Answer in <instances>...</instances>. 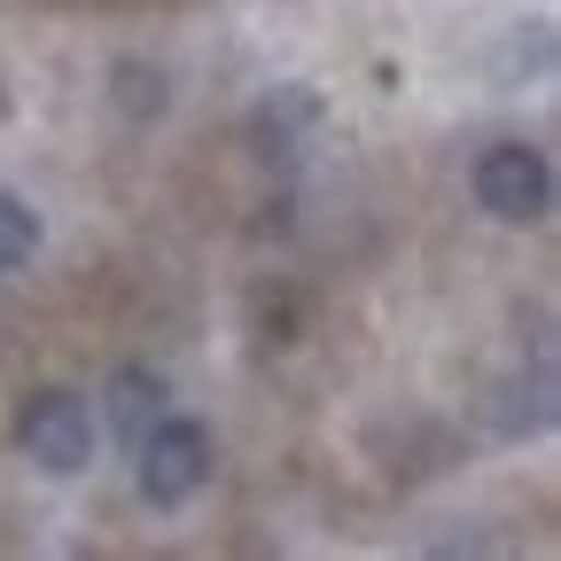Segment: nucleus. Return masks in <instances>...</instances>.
I'll list each match as a JSON object with an SVG mask.
<instances>
[{
    "instance_id": "obj_5",
    "label": "nucleus",
    "mask_w": 561,
    "mask_h": 561,
    "mask_svg": "<svg viewBox=\"0 0 561 561\" xmlns=\"http://www.w3.org/2000/svg\"><path fill=\"white\" fill-rule=\"evenodd\" d=\"M32 250H39V210H32L24 195L0 187V273H16Z\"/></svg>"
},
{
    "instance_id": "obj_4",
    "label": "nucleus",
    "mask_w": 561,
    "mask_h": 561,
    "mask_svg": "<svg viewBox=\"0 0 561 561\" xmlns=\"http://www.w3.org/2000/svg\"><path fill=\"white\" fill-rule=\"evenodd\" d=\"M157 413H164V375H149V367H117L110 375V421H117V437H140Z\"/></svg>"
},
{
    "instance_id": "obj_1",
    "label": "nucleus",
    "mask_w": 561,
    "mask_h": 561,
    "mask_svg": "<svg viewBox=\"0 0 561 561\" xmlns=\"http://www.w3.org/2000/svg\"><path fill=\"white\" fill-rule=\"evenodd\" d=\"M133 453H140V500L149 507H187L195 491L210 483V430L203 421H187V413H157L149 430L133 437Z\"/></svg>"
},
{
    "instance_id": "obj_3",
    "label": "nucleus",
    "mask_w": 561,
    "mask_h": 561,
    "mask_svg": "<svg viewBox=\"0 0 561 561\" xmlns=\"http://www.w3.org/2000/svg\"><path fill=\"white\" fill-rule=\"evenodd\" d=\"M476 203L500 227H538L553 210V164L530 149V140H491L476 157Z\"/></svg>"
},
{
    "instance_id": "obj_2",
    "label": "nucleus",
    "mask_w": 561,
    "mask_h": 561,
    "mask_svg": "<svg viewBox=\"0 0 561 561\" xmlns=\"http://www.w3.org/2000/svg\"><path fill=\"white\" fill-rule=\"evenodd\" d=\"M16 445H24V460H39L47 476H87L102 430H94V413H87L79 390H32L24 413H16Z\"/></svg>"
}]
</instances>
